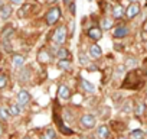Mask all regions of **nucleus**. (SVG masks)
I'll list each match as a JSON object with an SVG mask.
<instances>
[{"label":"nucleus","mask_w":147,"mask_h":139,"mask_svg":"<svg viewBox=\"0 0 147 139\" xmlns=\"http://www.w3.org/2000/svg\"><path fill=\"white\" fill-rule=\"evenodd\" d=\"M59 18H61V9L55 6V7L49 9V12L46 13V23L48 25H55L59 20Z\"/></svg>","instance_id":"nucleus-1"},{"label":"nucleus","mask_w":147,"mask_h":139,"mask_svg":"<svg viewBox=\"0 0 147 139\" xmlns=\"http://www.w3.org/2000/svg\"><path fill=\"white\" fill-rule=\"evenodd\" d=\"M66 39V28L65 26H58L53 32V41L56 44H63Z\"/></svg>","instance_id":"nucleus-2"},{"label":"nucleus","mask_w":147,"mask_h":139,"mask_svg":"<svg viewBox=\"0 0 147 139\" xmlns=\"http://www.w3.org/2000/svg\"><path fill=\"white\" fill-rule=\"evenodd\" d=\"M95 123H97V119L94 114H84L81 117V126L84 129H91L95 126Z\"/></svg>","instance_id":"nucleus-3"},{"label":"nucleus","mask_w":147,"mask_h":139,"mask_svg":"<svg viewBox=\"0 0 147 139\" xmlns=\"http://www.w3.org/2000/svg\"><path fill=\"white\" fill-rule=\"evenodd\" d=\"M138 13H140V6H138V3H131V5L127 7V10H125V15H127L128 19L136 18Z\"/></svg>","instance_id":"nucleus-4"},{"label":"nucleus","mask_w":147,"mask_h":139,"mask_svg":"<svg viewBox=\"0 0 147 139\" xmlns=\"http://www.w3.org/2000/svg\"><path fill=\"white\" fill-rule=\"evenodd\" d=\"M18 102H19V106L22 104V106H26L29 102H30V94L26 91V90H19V93H18Z\"/></svg>","instance_id":"nucleus-5"},{"label":"nucleus","mask_w":147,"mask_h":139,"mask_svg":"<svg viewBox=\"0 0 147 139\" xmlns=\"http://www.w3.org/2000/svg\"><path fill=\"white\" fill-rule=\"evenodd\" d=\"M101 36H102V33H101L100 28H91L88 31V38L92 41H98V39H101Z\"/></svg>","instance_id":"nucleus-6"},{"label":"nucleus","mask_w":147,"mask_h":139,"mask_svg":"<svg viewBox=\"0 0 147 139\" xmlns=\"http://www.w3.org/2000/svg\"><path fill=\"white\" fill-rule=\"evenodd\" d=\"M38 61L42 62V64H48V62L51 61V55H49V52H48L46 49H40V51L38 52Z\"/></svg>","instance_id":"nucleus-7"},{"label":"nucleus","mask_w":147,"mask_h":139,"mask_svg":"<svg viewBox=\"0 0 147 139\" xmlns=\"http://www.w3.org/2000/svg\"><path fill=\"white\" fill-rule=\"evenodd\" d=\"M97 136H98L100 139H107V138L110 136V129H108V126L101 125V126L97 129Z\"/></svg>","instance_id":"nucleus-8"},{"label":"nucleus","mask_w":147,"mask_h":139,"mask_svg":"<svg viewBox=\"0 0 147 139\" xmlns=\"http://www.w3.org/2000/svg\"><path fill=\"white\" fill-rule=\"evenodd\" d=\"M128 28L127 26H124V25H121V26H118L115 31H114V38H124V36H127L128 35Z\"/></svg>","instance_id":"nucleus-9"},{"label":"nucleus","mask_w":147,"mask_h":139,"mask_svg":"<svg viewBox=\"0 0 147 139\" xmlns=\"http://www.w3.org/2000/svg\"><path fill=\"white\" fill-rule=\"evenodd\" d=\"M10 15H12V7L9 5L0 6V18H2V19H9Z\"/></svg>","instance_id":"nucleus-10"},{"label":"nucleus","mask_w":147,"mask_h":139,"mask_svg":"<svg viewBox=\"0 0 147 139\" xmlns=\"http://www.w3.org/2000/svg\"><path fill=\"white\" fill-rule=\"evenodd\" d=\"M124 13H125V10H124L123 6L117 5V6L113 7V18H114V19H121V18L124 16Z\"/></svg>","instance_id":"nucleus-11"},{"label":"nucleus","mask_w":147,"mask_h":139,"mask_svg":"<svg viewBox=\"0 0 147 139\" xmlns=\"http://www.w3.org/2000/svg\"><path fill=\"white\" fill-rule=\"evenodd\" d=\"M58 93H59V97L63 99V100H68V99L71 97V90H69L66 86H59Z\"/></svg>","instance_id":"nucleus-12"},{"label":"nucleus","mask_w":147,"mask_h":139,"mask_svg":"<svg viewBox=\"0 0 147 139\" xmlns=\"http://www.w3.org/2000/svg\"><path fill=\"white\" fill-rule=\"evenodd\" d=\"M55 138H56V132L52 127H48L40 136V139H55Z\"/></svg>","instance_id":"nucleus-13"},{"label":"nucleus","mask_w":147,"mask_h":139,"mask_svg":"<svg viewBox=\"0 0 147 139\" xmlns=\"http://www.w3.org/2000/svg\"><path fill=\"white\" fill-rule=\"evenodd\" d=\"M130 139H144V132L141 129H136V130H131L130 135H128Z\"/></svg>","instance_id":"nucleus-14"},{"label":"nucleus","mask_w":147,"mask_h":139,"mask_svg":"<svg viewBox=\"0 0 147 139\" xmlns=\"http://www.w3.org/2000/svg\"><path fill=\"white\" fill-rule=\"evenodd\" d=\"M81 86H82V89L85 90V91H88V93H94L95 91V87H94V84H91L90 81H87V80H81Z\"/></svg>","instance_id":"nucleus-15"},{"label":"nucleus","mask_w":147,"mask_h":139,"mask_svg":"<svg viewBox=\"0 0 147 139\" xmlns=\"http://www.w3.org/2000/svg\"><path fill=\"white\" fill-rule=\"evenodd\" d=\"M29 74H30L29 68H22L20 73H19V80L23 81V83H26V81L29 80Z\"/></svg>","instance_id":"nucleus-16"},{"label":"nucleus","mask_w":147,"mask_h":139,"mask_svg":"<svg viewBox=\"0 0 147 139\" xmlns=\"http://www.w3.org/2000/svg\"><path fill=\"white\" fill-rule=\"evenodd\" d=\"M12 61H13V65H15L16 68H20V67L25 64V57H23V55H15Z\"/></svg>","instance_id":"nucleus-17"},{"label":"nucleus","mask_w":147,"mask_h":139,"mask_svg":"<svg viewBox=\"0 0 147 139\" xmlns=\"http://www.w3.org/2000/svg\"><path fill=\"white\" fill-rule=\"evenodd\" d=\"M90 52H91V55L92 57H101V54H102V49H101V46L100 45H91V48H90Z\"/></svg>","instance_id":"nucleus-18"},{"label":"nucleus","mask_w":147,"mask_h":139,"mask_svg":"<svg viewBox=\"0 0 147 139\" xmlns=\"http://www.w3.org/2000/svg\"><path fill=\"white\" fill-rule=\"evenodd\" d=\"M56 57H58L59 59H66V58L69 57V52H68L66 48H59V49L56 51Z\"/></svg>","instance_id":"nucleus-19"},{"label":"nucleus","mask_w":147,"mask_h":139,"mask_svg":"<svg viewBox=\"0 0 147 139\" xmlns=\"http://www.w3.org/2000/svg\"><path fill=\"white\" fill-rule=\"evenodd\" d=\"M58 68L59 70H71V61L69 59H59Z\"/></svg>","instance_id":"nucleus-20"},{"label":"nucleus","mask_w":147,"mask_h":139,"mask_svg":"<svg viewBox=\"0 0 147 139\" xmlns=\"http://www.w3.org/2000/svg\"><path fill=\"white\" fill-rule=\"evenodd\" d=\"M101 28L102 29H111L113 28V19H110V18L102 19L101 20Z\"/></svg>","instance_id":"nucleus-21"},{"label":"nucleus","mask_w":147,"mask_h":139,"mask_svg":"<svg viewBox=\"0 0 147 139\" xmlns=\"http://www.w3.org/2000/svg\"><path fill=\"white\" fill-rule=\"evenodd\" d=\"M9 113H10V116H18V114L20 113V107H19V104H10V107H9Z\"/></svg>","instance_id":"nucleus-22"},{"label":"nucleus","mask_w":147,"mask_h":139,"mask_svg":"<svg viewBox=\"0 0 147 139\" xmlns=\"http://www.w3.org/2000/svg\"><path fill=\"white\" fill-rule=\"evenodd\" d=\"M0 117L2 119H9L10 117V113H9L7 107H0Z\"/></svg>","instance_id":"nucleus-23"},{"label":"nucleus","mask_w":147,"mask_h":139,"mask_svg":"<svg viewBox=\"0 0 147 139\" xmlns=\"http://www.w3.org/2000/svg\"><path fill=\"white\" fill-rule=\"evenodd\" d=\"M6 84H7V77H6L5 74H0V90L5 89Z\"/></svg>","instance_id":"nucleus-24"},{"label":"nucleus","mask_w":147,"mask_h":139,"mask_svg":"<svg viewBox=\"0 0 147 139\" xmlns=\"http://www.w3.org/2000/svg\"><path fill=\"white\" fill-rule=\"evenodd\" d=\"M80 62H81L82 65H85V64H90V59L87 58V55H85L84 52H81V54H80Z\"/></svg>","instance_id":"nucleus-25"},{"label":"nucleus","mask_w":147,"mask_h":139,"mask_svg":"<svg viewBox=\"0 0 147 139\" xmlns=\"http://www.w3.org/2000/svg\"><path fill=\"white\" fill-rule=\"evenodd\" d=\"M10 33H13V28H6V29L3 31V33H2V35H3V38L6 39L7 36H10Z\"/></svg>","instance_id":"nucleus-26"},{"label":"nucleus","mask_w":147,"mask_h":139,"mask_svg":"<svg viewBox=\"0 0 147 139\" xmlns=\"http://www.w3.org/2000/svg\"><path fill=\"white\" fill-rule=\"evenodd\" d=\"M97 70H98L97 65H94V64H88V71H97Z\"/></svg>","instance_id":"nucleus-27"},{"label":"nucleus","mask_w":147,"mask_h":139,"mask_svg":"<svg viewBox=\"0 0 147 139\" xmlns=\"http://www.w3.org/2000/svg\"><path fill=\"white\" fill-rule=\"evenodd\" d=\"M68 6H69V10H71V13H72V15H75V3L72 2V3H71V5H68Z\"/></svg>","instance_id":"nucleus-28"},{"label":"nucleus","mask_w":147,"mask_h":139,"mask_svg":"<svg viewBox=\"0 0 147 139\" xmlns=\"http://www.w3.org/2000/svg\"><path fill=\"white\" fill-rule=\"evenodd\" d=\"M3 45H5V49H6V51H9V52L12 51V45H10L7 41H5V44H3Z\"/></svg>","instance_id":"nucleus-29"},{"label":"nucleus","mask_w":147,"mask_h":139,"mask_svg":"<svg viewBox=\"0 0 147 139\" xmlns=\"http://www.w3.org/2000/svg\"><path fill=\"white\" fill-rule=\"evenodd\" d=\"M23 2L25 0H10V3H13V5H23Z\"/></svg>","instance_id":"nucleus-30"},{"label":"nucleus","mask_w":147,"mask_h":139,"mask_svg":"<svg viewBox=\"0 0 147 139\" xmlns=\"http://www.w3.org/2000/svg\"><path fill=\"white\" fill-rule=\"evenodd\" d=\"M63 2H65V5L68 6V5H71V3H72V0H63Z\"/></svg>","instance_id":"nucleus-31"},{"label":"nucleus","mask_w":147,"mask_h":139,"mask_svg":"<svg viewBox=\"0 0 147 139\" xmlns=\"http://www.w3.org/2000/svg\"><path fill=\"white\" fill-rule=\"evenodd\" d=\"M128 2H130V3H137L138 0H128Z\"/></svg>","instance_id":"nucleus-32"},{"label":"nucleus","mask_w":147,"mask_h":139,"mask_svg":"<svg viewBox=\"0 0 147 139\" xmlns=\"http://www.w3.org/2000/svg\"><path fill=\"white\" fill-rule=\"evenodd\" d=\"M2 133H3V129H2V125H0V136H2Z\"/></svg>","instance_id":"nucleus-33"},{"label":"nucleus","mask_w":147,"mask_h":139,"mask_svg":"<svg viewBox=\"0 0 147 139\" xmlns=\"http://www.w3.org/2000/svg\"><path fill=\"white\" fill-rule=\"evenodd\" d=\"M0 6H3V0H0Z\"/></svg>","instance_id":"nucleus-34"},{"label":"nucleus","mask_w":147,"mask_h":139,"mask_svg":"<svg viewBox=\"0 0 147 139\" xmlns=\"http://www.w3.org/2000/svg\"><path fill=\"white\" fill-rule=\"evenodd\" d=\"M117 139H124V138H117Z\"/></svg>","instance_id":"nucleus-35"},{"label":"nucleus","mask_w":147,"mask_h":139,"mask_svg":"<svg viewBox=\"0 0 147 139\" xmlns=\"http://www.w3.org/2000/svg\"><path fill=\"white\" fill-rule=\"evenodd\" d=\"M23 139H30V138H23Z\"/></svg>","instance_id":"nucleus-36"},{"label":"nucleus","mask_w":147,"mask_h":139,"mask_svg":"<svg viewBox=\"0 0 147 139\" xmlns=\"http://www.w3.org/2000/svg\"><path fill=\"white\" fill-rule=\"evenodd\" d=\"M82 139H88V138H82Z\"/></svg>","instance_id":"nucleus-37"},{"label":"nucleus","mask_w":147,"mask_h":139,"mask_svg":"<svg viewBox=\"0 0 147 139\" xmlns=\"http://www.w3.org/2000/svg\"><path fill=\"white\" fill-rule=\"evenodd\" d=\"M88 2H92V0H88Z\"/></svg>","instance_id":"nucleus-38"}]
</instances>
